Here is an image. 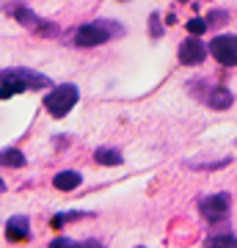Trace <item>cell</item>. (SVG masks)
<instances>
[{
  "label": "cell",
  "instance_id": "cell-17",
  "mask_svg": "<svg viewBox=\"0 0 237 248\" xmlns=\"http://www.w3.org/2000/svg\"><path fill=\"white\" fill-rule=\"evenodd\" d=\"M149 22H152V36L158 39V36L163 33V28H160V17H158V14H152V17H149Z\"/></svg>",
  "mask_w": 237,
  "mask_h": 248
},
{
  "label": "cell",
  "instance_id": "cell-14",
  "mask_svg": "<svg viewBox=\"0 0 237 248\" xmlns=\"http://www.w3.org/2000/svg\"><path fill=\"white\" fill-rule=\"evenodd\" d=\"M207 246H237V237L235 234H212Z\"/></svg>",
  "mask_w": 237,
  "mask_h": 248
},
{
  "label": "cell",
  "instance_id": "cell-18",
  "mask_svg": "<svg viewBox=\"0 0 237 248\" xmlns=\"http://www.w3.org/2000/svg\"><path fill=\"white\" fill-rule=\"evenodd\" d=\"M53 246H61V248H66V246H78V243H72V240H66V237H58V240H53Z\"/></svg>",
  "mask_w": 237,
  "mask_h": 248
},
{
  "label": "cell",
  "instance_id": "cell-4",
  "mask_svg": "<svg viewBox=\"0 0 237 248\" xmlns=\"http://www.w3.org/2000/svg\"><path fill=\"white\" fill-rule=\"evenodd\" d=\"M229 202H232L229 193H215V196L202 199L199 202V210H202V215L210 223H221V221H226V215H229Z\"/></svg>",
  "mask_w": 237,
  "mask_h": 248
},
{
  "label": "cell",
  "instance_id": "cell-7",
  "mask_svg": "<svg viewBox=\"0 0 237 248\" xmlns=\"http://www.w3.org/2000/svg\"><path fill=\"white\" fill-rule=\"evenodd\" d=\"M0 80H3V91H0V97H3V99H9L11 94H19V91H25V83L19 80V75H17V69H14V66L3 69Z\"/></svg>",
  "mask_w": 237,
  "mask_h": 248
},
{
  "label": "cell",
  "instance_id": "cell-6",
  "mask_svg": "<svg viewBox=\"0 0 237 248\" xmlns=\"http://www.w3.org/2000/svg\"><path fill=\"white\" fill-rule=\"evenodd\" d=\"M6 234L14 243H22V240L31 237V223H28L25 215H11L9 221H6Z\"/></svg>",
  "mask_w": 237,
  "mask_h": 248
},
{
  "label": "cell",
  "instance_id": "cell-10",
  "mask_svg": "<svg viewBox=\"0 0 237 248\" xmlns=\"http://www.w3.org/2000/svg\"><path fill=\"white\" fill-rule=\"evenodd\" d=\"M94 160H97L99 166H122V152L113 149V146H99L97 152H94Z\"/></svg>",
  "mask_w": 237,
  "mask_h": 248
},
{
  "label": "cell",
  "instance_id": "cell-9",
  "mask_svg": "<svg viewBox=\"0 0 237 248\" xmlns=\"http://www.w3.org/2000/svg\"><path fill=\"white\" fill-rule=\"evenodd\" d=\"M207 105L215 108V110H223V108H229V105H232V91L223 89V86L212 89L210 94H207Z\"/></svg>",
  "mask_w": 237,
  "mask_h": 248
},
{
  "label": "cell",
  "instance_id": "cell-1",
  "mask_svg": "<svg viewBox=\"0 0 237 248\" xmlns=\"http://www.w3.org/2000/svg\"><path fill=\"white\" fill-rule=\"evenodd\" d=\"M80 99V91L78 86H72V83H63V86H55L47 97H44V108H47V113L55 116V119H63V116L69 113L72 108L78 105Z\"/></svg>",
  "mask_w": 237,
  "mask_h": 248
},
{
  "label": "cell",
  "instance_id": "cell-12",
  "mask_svg": "<svg viewBox=\"0 0 237 248\" xmlns=\"http://www.w3.org/2000/svg\"><path fill=\"white\" fill-rule=\"evenodd\" d=\"M3 166L19 169V166H25V155H22L19 149H3Z\"/></svg>",
  "mask_w": 237,
  "mask_h": 248
},
{
  "label": "cell",
  "instance_id": "cell-11",
  "mask_svg": "<svg viewBox=\"0 0 237 248\" xmlns=\"http://www.w3.org/2000/svg\"><path fill=\"white\" fill-rule=\"evenodd\" d=\"M14 69H17L19 80L25 83V91L28 89H47V86H50V80L44 78V75H36V72H31V69H19V66H14Z\"/></svg>",
  "mask_w": 237,
  "mask_h": 248
},
{
  "label": "cell",
  "instance_id": "cell-19",
  "mask_svg": "<svg viewBox=\"0 0 237 248\" xmlns=\"http://www.w3.org/2000/svg\"><path fill=\"white\" fill-rule=\"evenodd\" d=\"M179 3H185V0H179Z\"/></svg>",
  "mask_w": 237,
  "mask_h": 248
},
{
  "label": "cell",
  "instance_id": "cell-5",
  "mask_svg": "<svg viewBox=\"0 0 237 248\" xmlns=\"http://www.w3.org/2000/svg\"><path fill=\"white\" fill-rule=\"evenodd\" d=\"M210 53V45H204L199 36H190V39H185L182 45H179V61L185 66H196V63H202Z\"/></svg>",
  "mask_w": 237,
  "mask_h": 248
},
{
  "label": "cell",
  "instance_id": "cell-16",
  "mask_svg": "<svg viewBox=\"0 0 237 248\" xmlns=\"http://www.w3.org/2000/svg\"><path fill=\"white\" fill-rule=\"evenodd\" d=\"M226 19H229L226 11H210V17H207V25H210V28H218V25H223Z\"/></svg>",
  "mask_w": 237,
  "mask_h": 248
},
{
  "label": "cell",
  "instance_id": "cell-2",
  "mask_svg": "<svg viewBox=\"0 0 237 248\" xmlns=\"http://www.w3.org/2000/svg\"><path fill=\"white\" fill-rule=\"evenodd\" d=\"M116 22H86L75 31V45L78 47H99L105 45L111 36L124 33L122 28H113Z\"/></svg>",
  "mask_w": 237,
  "mask_h": 248
},
{
  "label": "cell",
  "instance_id": "cell-3",
  "mask_svg": "<svg viewBox=\"0 0 237 248\" xmlns=\"http://www.w3.org/2000/svg\"><path fill=\"white\" fill-rule=\"evenodd\" d=\"M210 55L223 66H237V36L223 33L210 42Z\"/></svg>",
  "mask_w": 237,
  "mask_h": 248
},
{
  "label": "cell",
  "instance_id": "cell-15",
  "mask_svg": "<svg viewBox=\"0 0 237 248\" xmlns=\"http://www.w3.org/2000/svg\"><path fill=\"white\" fill-rule=\"evenodd\" d=\"M207 19H199V17H193V19H188V31H190V33L193 36H202L204 31H207Z\"/></svg>",
  "mask_w": 237,
  "mask_h": 248
},
{
  "label": "cell",
  "instance_id": "cell-13",
  "mask_svg": "<svg viewBox=\"0 0 237 248\" xmlns=\"http://www.w3.org/2000/svg\"><path fill=\"white\" fill-rule=\"evenodd\" d=\"M88 215H91V213H58V215H53V218H50V226H53V229H61L66 221H75V218H88Z\"/></svg>",
  "mask_w": 237,
  "mask_h": 248
},
{
  "label": "cell",
  "instance_id": "cell-8",
  "mask_svg": "<svg viewBox=\"0 0 237 248\" xmlns=\"http://www.w3.org/2000/svg\"><path fill=\"white\" fill-rule=\"evenodd\" d=\"M80 182H83V177H80L78 171H58V174L53 177L55 190H63V193H66V190H75Z\"/></svg>",
  "mask_w": 237,
  "mask_h": 248
}]
</instances>
